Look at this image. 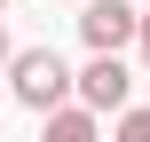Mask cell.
<instances>
[{
  "label": "cell",
  "instance_id": "6da1fadb",
  "mask_svg": "<svg viewBox=\"0 0 150 142\" xmlns=\"http://www.w3.org/2000/svg\"><path fill=\"white\" fill-rule=\"evenodd\" d=\"M8 95H16L24 111H55V103L79 95V71H71L55 47H16V63H8Z\"/></svg>",
  "mask_w": 150,
  "mask_h": 142
},
{
  "label": "cell",
  "instance_id": "7a4b0ae2",
  "mask_svg": "<svg viewBox=\"0 0 150 142\" xmlns=\"http://www.w3.org/2000/svg\"><path fill=\"white\" fill-rule=\"evenodd\" d=\"M79 40L127 55V47L142 40V0H79Z\"/></svg>",
  "mask_w": 150,
  "mask_h": 142
},
{
  "label": "cell",
  "instance_id": "3957f363",
  "mask_svg": "<svg viewBox=\"0 0 150 142\" xmlns=\"http://www.w3.org/2000/svg\"><path fill=\"white\" fill-rule=\"evenodd\" d=\"M79 95H87L95 111H111V119H119V111L134 103V71H127V55H119V47H87V71H79Z\"/></svg>",
  "mask_w": 150,
  "mask_h": 142
},
{
  "label": "cell",
  "instance_id": "277c9868",
  "mask_svg": "<svg viewBox=\"0 0 150 142\" xmlns=\"http://www.w3.org/2000/svg\"><path fill=\"white\" fill-rule=\"evenodd\" d=\"M111 111H95L87 95H71V103H55V111H40V134L47 142H95V126H103Z\"/></svg>",
  "mask_w": 150,
  "mask_h": 142
},
{
  "label": "cell",
  "instance_id": "5b68a950",
  "mask_svg": "<svg viewBox=\"0 0 150 142\" xmlns=\"http://www.w3.org/2000/svg\"><path fill=\"white\" fill-rule=\"evenodd\" d=\"M111 134L119 142H150V103H127V111L111 119Z\"/></svg>",
  "mask_w": 150,
  "mask_h": 142
},
{
  "label": "cell",
  "instance_id": "8992f818",
  "mask_svg": "<svg viewBox=\"0 0 150 142\" xmlns=\"http://www.w3.org/2000/svg\"><path fill=\"white\" fill-rule=\"evenodd\" d=\"M134 55H142V79H150V0H142V40H134Z\"/></svg>",
  "mask_w": 150,
  "mask_h": 142
},
{
  "label": "cell",
  "instance_id": "52a82bcc",
  "mask_svg": "<svg viewBox=\"0 0 150 142\" xmlns=\"http://www.w3.org/2000/svg\"><path fill=\"white\" fill-rule=\"evenodd\" d=\"M8 63H16V47H8V32H0V79H8Z\"/></svg>",
  "mask_w": 150,
  "mask_h": 142
},
{
  "label": "cell",
  "instance_id": "ba28073f",
  "mask_svg": "<svg viewBox=\"0 0 150 142\" xmlns=\"http://www.w3.org/2000/svg\"><path fill=\"white\" fill-rule=\"evenodd\" d=\"M0 8H8V0H0Z\"/></svg>",
  "mask_w": 150,
  "mask_h": 142
}]
</instances>
